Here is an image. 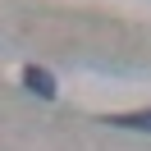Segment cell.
Listing matches in <instances>:
<instances>
[{
  "label": "cell",
  "mask_w": 151,
  "mask_h": 151,
  "mask_svg": "<svg viewBox=\"0 0 151 151\" xmlns=\"http://www.w3.org/2000/svg\"><path fill=\"white\" fill-rule=\"evenodd\" d=\"M23 87H28L32 96H41V101H55V96H60L55 78H50L46 69H37V64H28V69H23Z\"/></svg>",
  "instance_id": "cell-1"
},
{
  "label": "cell",
  "mask_w": 151,
  "mask_h": 151,
  "mask_svg": "<svg viewBox=\"0 0 151 151\" xmlns=\"http://www.w3.org/2000/svg\"><path fill=\"white\" fill-rule=\"evenodd\" d=\"M105 124H114V128H128V133H151V110H133V114H110Z\"/></svg>",
  "instance_id": "cell-2"
}]
</instances>
